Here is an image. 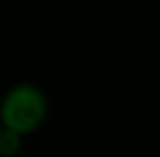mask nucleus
<instances>
[{
  "label": "nucleus",
  "mask_w": 160,
  "mask_h": 157,
  "mask_svg": "<svg viewBox=\"0 0 160 157\" xmlns=\"http://www.w3.org/2000/svg\"><path fill=\"white\" fill-rule=\"evenodd\" d=\"M49 116L47 93L35 83H16L0 99V122L21 136L37 132Z\"/></svg>",
  "instance_id": "nucleus-1"
},
{
  "label": "nucleus",
  "mask_w": 160,
  "mask_h": 157,
  "mask_svg": "<svg viewBox=\"0 0 160 157\" xmlns=\"http://www.w3.org/2000/svg\"><path fill=\"white\" fill-rule=\"evenodd\" d=\"M23 148V136L2 127L0 132V157H16Z\"/></svg>",
  "instance_id": "nucleus-2"
},
{
  "label": "nucleus",
  "mask_w": 160,
  "mask_h": 157,
  "mask_svg": "<svg viewBox=\"0 0 160 157\" xmlns=\"http://www.w3.org/2000/svg\"><path fill=\"white\" fill-rule=\"evenodd\" d=\"M0 132H2V122H0Z\"/></svg>",
  "instance_id": "nucleus-3"
}]
</instances>
